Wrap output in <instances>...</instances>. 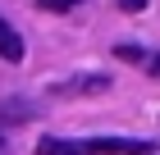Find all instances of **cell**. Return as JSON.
<instances>
[{
    "label": "cell",
    "instance_id": "cell-1",
    "mask_svg": "<svg viewBox=\"0 0 160 155\" xmlns=\"http://www.w3.org/2000/svg\"><path fill=\"white\" fill-rule=\"evenodd\" d=\"M92 155H151L156 142L147 137H96V142H87Z\"/></svg>",
    "mask_w": 160,
    "mask_h": 155
},
{
    "label": "cell",
    "instance_id": "cell-2",
    "mask_svg": "<svg viewBox=\"0 0 160 155\" xmlns=\"http://www.w3.org/2000/svg\"><path fill=\"white\" fill-rule=\"evenodd\" d=\"M101 91H110V78L105 73H78V78L50 82V96H101Z\"/></svg>",
    "mask_w": 160,
    "mask_h": 155
},
{
    "label": "cell",
    "instance_id": "cell-3",
    "mask_svg": "<svg viewBox=\"0 0 160 155\" xmlns=\"http://www.w3.org/2000/svg\"><path fill=\"white\" fill-rule=\"evenodd\" d=\"M37 155H92V151H87V142H64V137H46V142L37 146Z\"/></svg>",
    "mask_w": 160,
    "mask_h": 155
},
{
    "label": "cell",
    "instance_id": "cell-4",
    "mask_svg": "<svg viewBox=\"0 0 160 155\" xmlns=\"http://www.w3.org/2000/svg\"><path fill=\"white\" fill-rule=\"evenodd\" d=\"M0 60H9V64L23 60V36L14 32V27H5V23H0Z\"/></svg>",
    "mask_w": 160,
    "mask_h": 155
},
{
    "label": "cell",
    "instance_id": "cell-5",
    "mask_svg": "<svg viewBox=\"0 0 160 155\" xmlns=\"http://www.w3.org/2000/svg\"><path fill=\"white\" fill-rule=\"evenodd\" d=\"M114 60H128V64H147V50H142V46H123V41H119V46H114Z\"/></svg>",
    "mask_w": 160,
    "mask_h": 155
},
{
    "label": "cell",
    "instance_id": "cell-6",
    "mask_svg": "<svg viewBox=\"0 0 160 155\" xmlns=\"http://www.w3.org/2000/svg\"><path fill=\"white\" fill-rule=\"evenodd\" d=\"M78 0H37V9H46V14H64V9H73Z\"/></svg>",
    "mask_w": 160,
    "mask_h": 155
},
{
    "label": "cell",
    "instance_id": "cell-7",
    "mask_svg": "<svg viewBox=\"0 0 160 155\" xmlns=\"http://www.w3.org/2000/svg\"><path fill=\"white\" fill-rule=\"evenodd\" d=\"M32 114H37L32 105H14V100L5 105V119H32Z\"/></svg>",
    "mask_w": 160,
    "mask_h": 155
},
{
    "label": "cell",
    "instance_id": "cell-8",
    "mask_svg": "<svg viewBox=\"0 0 160 155\" xmlns=\"http://www.w3.org/2000/svg\"><path fill=\"white\" fill-rule=\"evenodd\" d=\"M119 5H123V9H128V14H137V9H147V0H119Z\"/></svg>",
    "mask_w": 160,
    "mask_h": 155
},
{
    "label": "cell",
    "instance_id": "cell-9",
    "mask_svg": "<svg viewBox=\"0 0 160 155\" xmlns=\"http://www.w3.org/2000/svg\"><path fill=\"white\" fill-rule=\"evenodd\" d=\"M147 69H151V73L160 78V55H147Z\"/></svg>",
    "mask_w": 160,
    "mask_h": 155
}]
</instances>
